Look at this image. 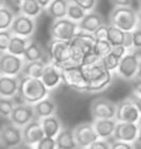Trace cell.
I'll return each mask as SVG.
<instances>
[{
    "label": "cell",
    "instance_id": "1",
    "mask_svg": "<svg viewBox=\"0 0 141 149\" xmlns=\"http://www.w3.org/2000/svg\"><path fill=\"white\" fill-rule=\"evenodd\" d=\"M17 94L25 102L34 104L37 101L48 96L49 88H47L40 78L22 76L21 79H19L18 93Z\"/></svg>",
    "mask_w": 141,
    "mask_h": 149
},
{
    "label": "cell",
    "instance_id": "2",
    "mask_svg": "<svg viewBox=\"0 0 141 149\" xmlns=\"http://www.w3.org/2000/svg\"><path fill=\"white\" fill-rule=\"evenodd\" d=\"M82 67H83L86 80L88 82L86 92H99V91L104 90L111 83V72L107 70L103 66L101 59L93 64L84 65Z\"/></svg>",
    "mask_w": 141,
    "mask_h": 149
},
{
    "label": "cell",
    "instance_id": "3",
    "mask_svg": "<svg viewBox=\"0 0 141 149\" xmlns=\"http://www.w3.org/2000/svg\"><path fill=\"white\" fill-rule=\"evenodd\" d=\"M109 22L111 25L122 31H133L138 25V16L131 6H115L109 16Z\"/></svg>",
    "mask_w": 141,
    "mask_h": 149
},
{
    "label": "cell",
    "instance_id": "4",
    "mask_svg": "<svg viewBox=\"0 0 141 149\" xmlns=\"http://www.w3.org/2000/svg\"><path fill=\"white\" fill-rule=\"evenodd\" d=\"M61 74L62 80L66 85L79 92H86L88 82L84 74L83 67L81 65L70 64L64 66L61 68Z\"/></svg>",
    "mask_w": 141,
    "mask_h": 149
},
{
    "label": "cell",
    "instance_id": "5",
    "mask_svg": "<svg viewBox=\"0 0 141 149\" xmlns=\"http://www.w3.org/2000/svg\"><path fill=\"white\" fill-rule=\"evenodd\" d=\"M48 50L52 63L58 68L70 65V40L52 38L48 44Z\"/></svg>",
    "mask_w": 141,
    "mask_h": 149
},
{
    "label": "cell",
    "instance_id": "6",
    "mask_svg": "<svg viewBox=\"0 0 141 149\" xmlns=\"http://www.w3.org/2000/svg\"><path fill=\"white\" fill-rule=\"evenodd\" d=\"M79 25L77 22H73L67 18H58L55 19L51 27H50V34L52 38L63 40H71L73 36L77 33Z\"/></svg>",
    "mask_w": 141,
    "mask_h": 149
},
{
    "label": "cell",
    "instance_id": "7",
    "mask_svg": "<svg viewBox=\"0 0 141 149\" xmlns=\"http://www.w3.org/2000/svg\"><path fill=\"white\" fill-rule=\"evenodd\" d=\"M72 132H73L77 146L80 148H88L95 141L99 139V135L97 134L93 124H89V123L77 125L72 130Z\"/></svg>",
    "mask_w": 141,
    "mask_h": 149
},
{
    "label": "cell",
    "instance_id": "8",
    "mask_svg": "<svg viewBox=\"0 0 141 149\" xmlns=\"http://www.w3.org/2000/svg\"><path fill=\"white\" fill-rule=\"evenodd\" d=\"M22 143V131L14 124L2 125L0 128V145L6 148H14Z\"/></svg>",
    "mask_w": 141,
    "mask_h": 149
},
{
    "label": "cell",
    "instance_id": "9",
    "mask_svg": "<svg viewBox=\"0 0 141 149\" xmlns=\"http://www.w3.org/2000/svg\"><path fill=\"white\" fill-rule=\"evenodd\" d=\"M140 59L136 53H125L120 59L118 65V72L126 80H133L137 77Z\"/></svg>",
    "mask_w": 141,
    "mask_h": 149
},
{
    "label": "cell",
    "instance_id": "10",
    "mask_svg": "<svg viewBox=\"0 0 141 149\" xmlns=\"http://www.w3.org/2000/svg\"><path fill=\"white\" fill-rule=\"evenodd\" d=\"M116 104L105 98H97L90 104V114L93 119L113 118L116 116Z\"/></svg>",
    "mask_w": 141,
    "mask_h": 149
},
{
    "label": "cell",
    "instance_id": "11",
    "mask_svg": "<svg viewBox=\"0 0 141 149\" xmlns=\"http://www.w3.org/2000/svg\"><path fill=\"white\" fill-rule=\"evenodd\" d=\"M24 67V60L21 56H14L12 53L0 54V74L18 76Z\"/></svg>",
    "mask_w": 141,
    "mask_h": 149
},
{
    "label": "cell",
    "instance_id": "12",
    "mask_svg": "<svg viewBox=\"0 0 141 149\" xmlns=\"http://www.w3.org/2000/svg\"><path fill=\"white\" fill-rule=\"evenodd\" d=\"M117 121H126V123H135L138 124L141 118V114L137 107L131 101V99H126L122 102L117 104L116 111Z\"/></svg>",
    "mask_w": 141,
    "mask_h": 149
},
{
    "label": "cell",
    "instance_id": "13",
    "mask_svg": "<svg viewBox=\"0 0 141 149\" xmlns=\"http://www.w3.org/2000/svg\"><path fill=\"white\" fill-rule=\"evenodd\" d=\"M138 132V124L118 121V123H116V128H115L113 136L115 141H123V142L133 143V142L137 141Z\"/></svg>",
    "mask_w": 141,
    "mask_h": 149
},
{
    "label": "cell",
    "instance_id": "14",
    "mask_svg": "<svg viewBox=\"0 0 141 149\" xmlns=\"http://www.w3.org/2000/svg\"><path fill=\"white\" fill-rule=\"evenodd\" d=\"M9 30L14 35L28 37L35 31V22L32 19V17H29L25 14H19L14 17V20Z\"/></svg>",
    "mask_w": 141,
    "mask_h": 149
},
{
    "label": "cell",
    "instance_id": "15",
    "mask_svg": "<svg viewBox=\"0 0 141 149\" xmlns=\"http://www.w3.org/2000/svg\"><path fill=\"white\" fill-rule=\"evenodd\" d=\"M35 113H34L33 107L28 104H19L15 106L13 109L12 113L10 115V119L12 124L18 126V127H24L27 124H29L31 120H33Z\"/></svg>",
    "mask_w": 141,
    "mask_h": 149
},
{
    "label": "cell",
    "instance_id": "16",
    "mask_svg": "<svg viewBox=\"0 0 141 149\" xmlns=\"http://www.w3.org/2000/svg\"><path fill=\"white\" fill-rule=\"evenodd\" d=\"M45 136L41 123L37 120H31L24 126L22 129V143L27 145H36Z\"/></svg>",
    "mask_w": 141,
    "mask_h": 149
},
{
    "label": "cell",
    "instance_id": "17",
    "mask_svg": "<svg viewBox=\"0 0 141 149\" xmlns=\"http://www.w3.org/2000/svg\"><path fill=\"white\" fill-rule=\"evenodd\" d=\"M18 76L0 74V97L12 98L18 93Z\"/></svg>",
    "mask_w": 141,
    "mask_h": 149
},
{
    "label": "cell",
    "instance_id": "18",
    "mask_svg": "<svg viewBox=\"0 0 141 149\" xmlns=\"http://www.w3.org/2000/svg\"><path fill=\"white\" fill-rule=\"evenodd\" d=\"M40 79L43 81V83L46 85L47 88H49V90L54 88L63 81L62 80L61 68H58L53 63L50 65H46Z\"/></svg>",
    "mask_w": 141,
    "mask_h": 149
},
{
    "label": "cell",
    "instance_id": "19",
    "mask_svg": "<svg viewBox=\"0 0 141 149\" xmlns=\"http://www.w3.org/2000/svg\"><path fill=\"white\" fill-rule=\"evenodd\" d=\"M104 24L103 18L98 13H87L83 18L81 19L79 25V30L80 31L87 32V33H93L97 29Z\"/></svg>",
    "mask_w": 141,
    "mask_h": 149
},
{
    "label": "cell",
    "instance_id": "20",
    "mask_svg": "<svg viewBox=\"0 0 141 149\" xmlns=\"http://www.w3.org/2000/svg\"><path fill=\"white\" fill-rule=\"evenodd\" d=\"M93 127L100 139H108L113 136L116 121L113 118H98L93 121Z\"/></svg>",
    "mask_w": 141,
    "mask_h": 149
},
{
    "label": "cell",
    "instance_id": "21",
    "mask_svg": "<svg viewBox=\"0 0 141 149\" xmlns=\"http://www.w3.org/2000/svg\"><path fill=\"white\" fill-rule=\"evenodd\" d=\"M33 109L35 116L39 118H44L51 116V115H54V113L56 111V104L53 100L46 97V98L37 101L36 103H34Z\"/></svg>",
    "mask_w": 141,
    "mask_h": 149
},
{
    "label": "cell",
    "instance_id": "22",
    "mask_svg": "<svg viewBox=\"0 0 141 149\" xmlns=\"http://www.w3.org/2000/svg\"><path fill=\"white\" fill-rule=\"evenodd\" d=\"M56 148L58 149H73L77 148V143L74 141L73 132L69 129H64L58 132L55 136Z\"/></svg>",
    "mask_w": 141,
    "mask_h": 149
},
{
    "label": "cell",
    "instance_id": "23",
    "mask_svg": "<svg viewBox=\"0 0 141 149\" xmlns=\"http://www.w3.org/2000/svg\"><path fill=\"white\" fill-rule=\"evenodd\" d=\"M68 1L67 0H52L47 6V13L54 19L63 18L67 16Z\"/></svg>",
    "mask_w": 141,
    "mask_h": 149
},
{
    "label": "cell",
    "instance_id": "24",
    "mask_svg": "<svg viewBox=\"0 0 141 149\" xmlns=\"http://www.w3.org/2000/svg\"><path fill=\"white\" fill-rule=\"evenodd\" d=\"M29 44V40L24 36L19 35H12L11 40H10L9 47H8V52L12 53L14 56H22L25 53V50Z\"/></svg>",
    "mask_w": 141,
    "mask_h": 149
},
{
    "label": "cell",
    "instance_id": "25",
    "mask_svg": "<svg viewBox=\"0 0 141 149\" xmlns=\"http://www.w3.org/2000/svg\"><path fill=\"white\" fill-rule=\"evenodd\" d=\"M40 123H41V127H43L44 133L46 136L55 137L58 132L61 131V123L53 115L41 118Z\"/></svg>",
    "mask_w": 141,
    "mask_h": 149
},
{
    "label": "cell",
    "instance_id": "26",
    "mask_svg": "<svg viewBox=\"0 0 141 149\" xmlns=\"http://www.w3.org/2000/svg\"><path fill=\"white\" fill-rule=\"evenodd\" d=\"M45 63L43 60L39 61H31L24 64V67L21 69L22 76H27V77L32 78H40L43 74L44 69H45Z\"/></svg>",
    "mask_w": 141,
    "mask_h": 149
},
{
    "label": "cell",
    "instance_id": "27",
    "mask_svg": "<svg viewBox=\"0 0 141 149\" xmlns=\"http://www.w3.org/2000/svg\"><path fill=\"white\" fill-rule=\"evenodd\" d=\"M24 59L27 62H31V61H39L43 60L44 58V51L41 49V47L35 42H29L28 46L26 48L25 53H24Z\"/></svg>",
    "mask_w": 141,
    "mask_h": 149
},
{
    "label": "cell",
    "instance_id": "28",
    "mask_svg": "<svg viewBox=\"0 0 141 149\" xmlns=\"http://www.w3.org/2000/svg\"><path fill=\"white\" fill-rule=\"evenodd\" d=\"M18 8L21 14H25L29 17H36L43 10L37 0H24Z\"/></svg>",
    "mask_w": 141,
    "mask_h": 149
},
{
    "label": "cell",
    "instance_id": "29",
    "mask_svg": "<svg viewBox=\"0 0 141 149\" xmlns=\"http://www.w3.org/2000/svg\"><path fill=\"white\" fill-rule=\"evenodd\" d=\"M86 52L83 48L74 43L73 40H70V62L74 65H81L83 62V59L85 56Z\"/></svg>",
    "mask_w": 141,
    "mask_h": 149
},
{
    "label": "cell",
    "instance_id": "30",
    "mask_svg": "<svg viewBox=\"0 0 141 149\" xmlns=\"http://www.w3.org/2000/svg\"><path fill=\"white\" fill-rule=\"evenodd\" d=\"M123 34L124 31L119 29L116 26L109 25L108 26V33H107V40L111 43V46H118L122 45L123 42Z\"/></svg>",
    "mask_w": 141,
    "mask_h": 149
},
{
    "label": "cell",
    "instance_id": "31",
    "mask_svg": "<svg viewBox=\"0 0 141 149\" xmlns=\"http://www.w3.org/2000/svg\"><path fill=\"white\" fill-rule=\"evenodd\" d=\"M87 14L85 10L82 9L80 6L75 4L74 2L68 3V9H67V16L69 19L73 20V22H80L84 16Z\"/></svg>",
    "mask_w": 141,
    "mask_h": 149
},
{
    "label": "cell",
    "instance_id": "32",
    "mask_svg": "<svg viewBox=\"0 0 141 149\" xmlns=\"http://www.w3.org/2000/svg\"><path fill=\"white\" fill-rule=\"evenodd\" d=\"M14 17L15 16L11 10L4 6L0 8V30H9Z\"/></svg>",
    "mask_w": 141,
    "mask_h": 149
},
{
    "label": "cell",
    "instance_id": "33",
    "mask_svg": "<svg viewBox=\"0 0 141 149\" xmlns=\"http://www.w3.org/2000/svg\"><path fill=\"white\" fill-rule=\"evenodd\" d=\"M111 43L106 40H95V47H93V51L95 54L102 59L105 56H107L108 53H111Z\"/></svg>",
    "mask_w": 141,
    "mask_h": 149
},
{
    "label": "cell",
    "instance_id": "34",
    "mask_svg": "<svg viewBox=\"0 0 141 149\" xmlns=\"http://www.w3.org/2000/svg\"><path fill=\"white\" fill-rule=\"evenodd\" d=\"M101 62L103 64L105 68L109 70V72H113V70H116L118 68V65H119L120 59L117 58L113 53H108L107 56H105L104 58L101 59Z\"/></svg>",
    "mask_w": 141,
    "mask_h": 149
},
{
    "label": "cell",
    "instance_id": "35",
    "mask_svg": "<svg viewBox=\"0 0 141 149\" xmlns=\"http://www.w3.org/2000/svg\"><path fill=\"white\" fill-rule=\"evenodd\" d=\"M15 107V103L9 98H2L0 97V116L1 117H10L13 109Z\"/></svg>",
    "mask_w": 141,
    "mask_h": 149
},
{
    "label": "cell",
    "instance_id": "36",
    "mask_svg": "<svg viewBox=\"0 0 141 149\" xmlns=\"http://www.w3.org/2000/svg\"><path fill=\"white\" fill-rule=\"evenodd\" d=\"M36 147L38 149H54L56 148V142L55 137L45 136L36 144Z\"/></svg>",
    "mask_w": 141,
    "mask_h": 149
},
{
    "label": "cell",
    "instance_id": "37",
    "mask_svg": "<svg viewBox=\"0 0 141 149\" xmlns=\"http://www.w3.org/2000/svg\"><path fill=\"white\" fill-rule=\"evenodd\" d=\"M10 30H0V51H6L12 37Z\"/></svg>",
    "mask_w": 141,
    "mask_h": 149
},
{
    "label": "cell",
    "instance_id": "38",
    "mask_svg": "<svg viewBox=\"0 0 141 149\" xmlns=\"http://www.w3.org/2000/svg\"><path fill=\"white\" fill-rule=\"evenodd\" d=\"M98 0H71V2H74L75 4L80 6L82 9H84L86 12H90L93 10V8L97 4Z\"/></svg>",
    "mask_w": 141,
    "mask_h": 149
},
{
    "label": "cell",
    "instance_id": "39",
    "mask_svg": "<svg viewBox=\"0 0 141 149\" xmlns=\"http://www.w3.org/2000/svg\"><path fill=\"white\" fill-rule=\"evenodd\" d=\"M107 33H108V26H105L104 24L100 26L92 34L95 40H107Z\"/></svg>",
    "mask_w": 141,
    "mask_h": 149
},
{
    "label": "cell",
    "instance_id": "40",
    "mask_svg": "<svg viewBox=\"0 0 141 149\" xmlns=\"http://www.w3.org/2000/svg\"><path fill=\"white\" fill-rule=\"evenodd\" d=\"M133 42L135 49H141V26L133 30Z\"/></svg>",
    "mask_w": 141,
    "mask_h": 149
},
{
    "label": "cell",
    "instance_id": "41",
    "mask_svg": "<svg viewBox=\"0 0 141 149\" xmlns=\"http://www.w3.org/2000/svg\"><path fill=\"white\" fill-rule=\"evenodd\" d=\"M99 60H100V58L95 54V51H91V52L86 53L85 56H84V59H83V62H82V64H81V65H82V66L90 65V64H93V63L98 62Z\"/></svg>",
    "mask_w": 141,
    "mask_h": 149
},
{
    "label": "cell",
    "instance_id": "42",
    "mask_svg": "<svg viewBox=\"0 0 141 149\" xmlns=\"http://www.w3.org/2000/svg\"><path fill=\"white\" fill-rule=\"evenodd\" d=\"M122 45L125 47L126 49L134 48V42H133V31H124Z\"/></svg>",
    "mask_w": 141,
    "mask_h": 149
},
{
    "label": "cell",
    "instance_id": "43",
    "mask_svg": "<svg viewBox=\"0 0 141 149\" xmlns=\"http://www.w3.org/2000/svg\"><path fill=\"white\" fill-rule=\"evenodd\" d=\"M111 145L107 141H105V139H102V140H97L95 141L93 143L88 147L89 149H109L111 148Z\"/></svg>",
    "mask_w": 141,
    "mask_h": 149
},
{
    "label": "cell",
    "instance_id": "44",
    "mask_svg": "<svg viewBox=\"0 0 141 149\" xmlns=\"http://www.w3.org/2000/svg\"><path fill=\"white\" fill-rule=\"evenodd\" d=\"M126 48L123 45H118V46H113L111 47V53H113L115 56H117V58H119V59H121L124 54L126 53Z\"/></svg>",
    "mask_w": 141,
    "mask_h": 149
},
{
    "label": "cell",
    "instance_id": "45",
    "mask_svg": "<svg viewBox=\"0 0 141 149\" xmlns=\"http://www.w3.org/2000/svg\"><path fill=\"white\" fill-rule=\"evenodd\" d=\"M111 149H131L133 148L132 143L123 142V141H115L111 147Z\"/></svg>",
    "mask_w": 141,
    "mask_h": 149
},
{
    "label": "cell",
    "instance_id": "46",
    "mask_svg": "<svg viewBox=\"0 0 141 149\" xmlns=\"http://www.w3.org/2000/svg\"><path fill=\"white\" fill-rule=\"evenodd\" d=\"M133 92L136 95L141 96V77H136L133 81Z\"/></svg>",
    "mask_w": 141,
    "mask_h": 149
},
{
    "label": "cell",
    "instance_id": "47",
    "mask_svg": "<svg viewBox=\"0 0 141 149\" xmlns=\"http://www.w3.org/2000/svg\"><path fill=\"white\" fill-rule=\"evenodd\" d=\"M113 6H129L133 0H109Z\"/></svg>",
    "mask_w": 141,
    "mask_h": 149
},
{
    "label": "cell",
    "instance_id": "48",
    "mask_svg": "<svg viewBox=\"0 0 141 149\" xmlns=\"http://www.w3.org/2000/svg\"><path fill=\"white\" fill-rule=\"evenodd\" d=\"M131 101H132L136 107H137V109L139 110L141 114V96H138V95H136V94H133L132 97L129 98Z\"/></svg>",
    "mask_w": 141,
    "mask_h": 149
},
{
    "label": "cell",
    "instance_id": "49",
    "mask_svg": "<svg viewBox=\"0 0 141 149\" xmlns=\"http://www.w3.org/2000/svg\"><path fill=\"white\" fill-rule=\"evenodd\" d=\"M52 0H37V2L39 3L40 6L43 8V9H45V8H47V6H49V3L51 2Z\"/></svg>",
    "mask_w": 141,
    "mask_h": 149
},
{
    "label": "cell",
    "instance_id": "50",
    "mask_svg": "<svg viewBox=\"0 0 141 149\" xmlns=\"http://www.w3.org/2000/svg\"><path fill=\"white\" fill-rule=\"evenodd\" d=\"M138 127H139V132H138V137H137V142L141 144V118L140 120H139Z\"/></svg>",
    "mask_w": 141,
    "mask_h": 149
},
{
    "label": "cell",
    "instance_id": "51",
    "mask_svg": "<svg viewBox=\"0 0 141 149\" xmlns=\"http://www.w3.org/2000/svg\"><path fill=\"white\" fill-rule=\"evenodd\" d=\"M137 16H138V24H140L141 26V9L137 12Z\"/></svg>",
    "mask_w": 141,
    "mask_h": 149
},
{
    "label": "cell",
    "instance_id": "52",
    "mask_svg": "<svg viewBox=\"0 0 141 149\" xmlns=\"http://www.w3.org/2000/svg\"><path fill=\"white\" fill-rule=\"evenodd\" d=\"M137 77H141V59H140V62H139V68H138V74H137Z\"/></svg>",
    "mask_w": 141,
    "mask_h": 149
},
{
    "label": "cell",
    "instance_id": "53",
    "mask_svg": "<svg viewBox=\"0 0 141 149\" xmlns=\"http://www.w3.org/2000/svg\"><path fill=\"white\" fill-rule=\"evenodd\" d=\"M13 1H14V3H15L16 6H17V8H18V6H20V3H21L24 0H13Z\"/></svg>",
    "mask_w": 141,
    "mask_h": 149
},
{
    "label": "cell",
    "instance_id": "54",
    "mask_svg": "<svg viewBox=\"0 0 141 149\" xmlns=\"http://www.w3.org/2000/svg\"><path fill=\"white\" fill-rule=\"evenodd\" d=\"M4 4V0H0V8H2Z\"/></svg>",
    "mask_w": 141,
    "mask_h": 149
},
{
    "label": "cell",
    "instance_id": "55",
    "mask_svg": "<svg viewBox=\"0 0 141 149\" xmlns=\"http://www.w3.org/2000/svg\"><path fill=\"white\" fill-rule=\"evenodd\" d=\"M138 1H139V4L141 6V0H138Z\"/></svg>",
    "mask_w": 141,
    "mask_h": 149
}]
</instances>
